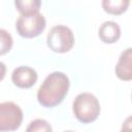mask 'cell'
<instances>
[{
    "label": "cell",
    "instance_id": "cell-1",
    "mask_svg": "<svg viewBox=\"0 0 132 132\" xmlns=\"http://www.w3.org/2000/svg\"><path fill=\"white\" fill-rule=\"evenodd\" d=\"M70 81L68 76L61 71L50 73L37 91L38 102L47 108L59 105L66 97Z\"/></svg>",
    "mask_w": 132,
    "mask_h": 132
},
{
    "label": "cell",
    "instance_id": "cell-2",
    "mask_svg": "<svg viewBox=\"0 0 132 132\" xmlns=\"http://www.w3.org/2000/svg\"><path fill=\"white\" fill-rule=\"evenodd\" d=\"M74 117L82 124H89L97 120L100 113V103L96 96L91 93L78 94L72 103Z\"/></svg>",
    "mask_w": 132,
    "mask_h": 132
},
{
    "label": "cell",
    "instance_id": "cell-3",
    "mask_svg": "<svg viewBox=\"0 0 132 132\" xmlns=\"http://www.w3.org/2000/svg\"><path fill=\"white\" fill-rule=\"evenodd\" d=\"M46 44L55 53H67L74 45V35L67 26L57 25L50 30L46 36Z\"/></svg>",
    "mask_w": 132,
    "mask_h": 132
},
{
    "label": "cell",
    "instance_id": "cell-4",
    "mask_svg": "<svg viewBox=\"0 0 132 132\" xmlns=\"http://www.w3.org/2000/svg\"><path fill=\"white\" fill-rule=\"evenodd\" d=\"M45 26V18L38 12L35 14L21 15L15 23V30L22 37L34 38L43 32Z\"/></svg>",
    "mask_w": 132,
    "mask_h": 132
},
{
    "label": "cell",
    "instance_id": "cell-5",
    "mask_svg": "<svg viewBox=\"0 0 132 132\" xmlns=\"http://www.w3.org/2000/svg\"><path fill=\"white\" fill-rule=\"evenodd\" d=\"M23 121L21 107L11 101L0 104V131H14L20 128Z\"/></svg>",
    "mask_w": 132,
    "mask_h": 132
},
{
    "label": "cell",
    "instance_id": "cell-6",
    "mask_svg": "<svg viewBox=\"0 0 132 132\" xmlns=\"http://www.w3.org/2000/svg\"><path fill=\"white\" fill-rule=\"evenodd\" d=\"M38 75L35 69L29 66L16 67L11 73V80L14 86L22 89H29L35 85Z\"/></svg>",
    "mask_w": 132,
    "mask_h": 132
},
{
    "label": "cell",
    "instance_id": "cell-7",
    "mask_svg": "<svg viewBox=\"0 0 132 132\" xmlns=\"http://www.w3.org/2000/svg\"><path fill=\"white\" fill-rule=\"evenodd\" d=\"M116 75L124 81L132 80V47H128L122 52L114 68Z\"/></svg>",
    "mask_w": 132,
    "mask_h": 132
},
{
    "label": "cell",
    "instance_id": "cell-8",
    "mask_svg": "<svg viewBox=\"0 0 132 132\" xmlns=\"http://www.w3.org/2000/svg\"><path fill=\"white\" fill-rule=\"evenodd\" d=\"M98 35L104 43H114L121 37V28L116 22L106 21L99 27Z\"/></svg>",
    "mask_w": 132,
    "mask_h": 132
},
{
    "label": "cell",
    "instance_id": "cell-9",
    "mask_svg": "<svg viewBox=\"0 0 132 132\" xmlns=\"http://www.w3.org/2000/svg\"><path fill=\"white\" fill-rule=\"evenodd\" d=\"M130 4L129 0H103L102 7L105 12L113 15H119L125 12Z\"/></svg>",
    "mask_w": 132,
    "mask_h": 132
},
{
    "label": "cell",
    "instance_id": "cell-10",
    "mask_svg": "<svg viewBox=\"0 0 132 132\" xmlns=\"http://www.w3.org/2000/svg\"><path fill=\"white\" fill-rule=\"evenodd\" d=\"M16 9L20 11L21 15L35 14L39 12L41 6V1L39 0H16L14 1Z\"/></svg>",
    "mask_w": 132,
    "mask_h": 132
},
{
    "label": "cell",
    "instance_id": "cell-11",
    "mask_svg": "<svg viewBox=\"0 0 132 132\" xmlns=\"http://www.w3.org/2000/svg\"><path fill=\"white\" fill-rule=\"evenodd\" d=\"M26 132H53L51 124L43 119H36L29 123Z\"/></svg>",
    "mask_w": 132,
    "mask_h": 132
},
{
    "label": "cell",
    "instance_id": "cell-12",
    "mask_svg": "<svg viewBox=\"0 0 132 132\" xmlns=\"http://www.w3.org/2000/svg\"><path fill=\"white\" fill-rule=\"evenodd\" d=\"M0 35H1V51H0V54L4 55V54H6L7 52L10 51V48L12 46V38H11L10 34L4 29L0 30Z\"/></svg>",
    "mask_w": 132,
    "mask_h": 132
},
{
    "label": "cell",
    "instance_id": "cell-13",
    "mask_svg": "<svg viewBox=\"0 0 132 132\" xmlns=\"http://www.w3.org/2000/svg\"><path fill=\"white\" fill-rule=\"evenodd\" d=\"M120 132H132V116L128 117L124 121Z\"/></svg>",
    "mask_w": 132,
    "mask_h": 132
},
{
    "label": "cell",
    "instance_id": "cell-14",
    "mask_svg": "<svg viewBox=\"0 0 132 132\" xmlns=\"http://www.w3.org/2000/svg\"><path fill=\"white\" fill-rule=\"evenodd\" d=\"M65 132H74V131H65Z\"/></svg>",
    "mask_w": 132,
    "mask_h": 132
},
{
    "label": "cell",
    "instance_id": "cell-15",
    "mask_svg": "<svg viewBox=\"0 0 132 132\" xmlns=\"http://www.w3.org/2000/svg\"><path fill=\"white\" fill-rule=\"evenodd\" d=\"M131 99H132V93H131Z\"/></svg>",
    "mask_w": 132,
    "mask_h": 132
}]
</instances>
